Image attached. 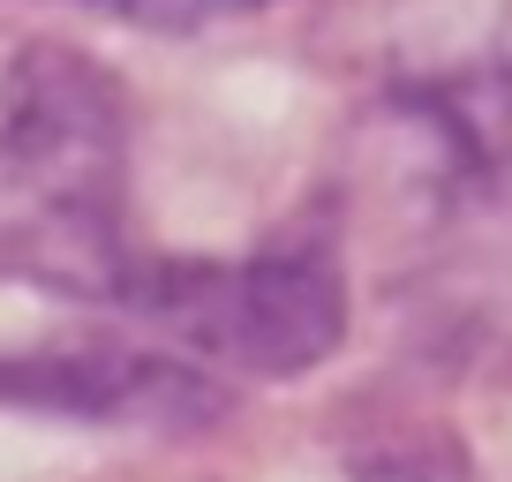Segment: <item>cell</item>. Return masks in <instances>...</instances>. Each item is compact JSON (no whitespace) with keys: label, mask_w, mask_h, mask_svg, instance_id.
<instances>
[{"label":"cell","mask_w":512,"mask_h":482,"mask_svg":"<svg viewBox=\"0 0 512 482\" xmlns=\"http://www.w3.org/2000/svg\"><path fill=\"white\" fill-rule=\"evenodd\" d=\"M128 98L91 53L23 46L8 68V121H0V189L16 204L8 264L61 294L121 302L128 234Z\"/></svg>","instance_id":"cell-1"},{"label":"cell","mask_w":512,"mask_h":482,"mask_svg":"<svg viewBox=\"0 0 512 482\" xmlns=\"http://www.w3.org/2000/svg\"><path fill=\"white\" fill-rule=\"evenodd\" d=\"M121 309L159 324L196 362H226L241 377L287 385L332 362L347 339V279L324 241H279L241 264H151L121 279Z\"/></svg>","instance_id":"cell-2"},{"label":"cell","mask_w":512,"mask_h":482,"mask_svg":"<svg viewBox=\"0 0 512 482\" xmlns=\"http://www.w3.org/2000/svg\"><path fill=\"white\" fill-rule=\"evenodd\" d=\"M0 400L46 407L76 422H113V430H211L234 415V392L204 362L174 354H113V347H68V354H0Z\"/></svg>","instance_id":"cell-3"}]
</instances>
